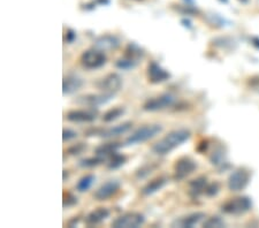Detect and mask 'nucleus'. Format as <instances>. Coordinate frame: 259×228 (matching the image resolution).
Masks as SVG:
<instances>
[{
  "mask_svg": "<svg viewBox=\"0 0 259 228\" xmlns=\"http://www.w3.org/2000/svg\"><path fill=\"white\" fill-rule=\"evenodd\" d=\"M190 138V132L187 129H176L167 134L165 137L159 139L152 145L151 150L158 156H165L172 152L174 149L183 144L185 141Z\"/></svg>",
  "mask_w": 259,
  "mask_h": 228,
  "instance_id": "obj_1",
  "label": "nucleus"
},
{
  "mask_svg": "<svg viewBox=\"0 0 259 228\" xmlns=\"http://www.w3.org/2000/svg\"><path fill=\"white\" fill-rule=\"evenodd\" d=\"M163 132V126L158 123H152V124H145V126L139 127L138 129H136L132 135L129 136L124 142V145L129 147V145H135L139 144V143H144L149 139L155 137L157 135Z\"/></svg>",
  "mask_w": 259,
  "mask_h": 228,
  "instance_id": "obj_2",
  "label": "nucleus"
},
{
  "mask_svg": "<svg viewBox=\"0 0 259 228\" xmlns=\"http://www.w3.org/2000/svg\"><path fill=\"white\" fill-rule=\"evenodd\" d=\"M176 100H178V98L173 93H161L159 96L152 97V98L146 100L144 104H143V109L145 112H158L161 111V109L174 106Z\"/></svg>",
  "mask_w": 259,
  "mask_h": 228,
  "instance_id": "obj_3",
  "label": "nucleus"
},
{
  "mask_svg": "<svg viewBox=\"0 0 259 228\" xmlns=\"http://www.w3.org/2000/svg\"><path fill=\"white\" fill-rule=\"evenodd\" d=\"M81 65L84 67L85 69L89 71H93V69H98L103 67L106 63V56L104 54L103 51L98 50V48L93 47L89 48V50L84 51L81 54L80 58Z\"/></svg>",
  "mask_w": 259,
  "mask_h": 228,
  "instance_id": "obj_4",
  "label": "nucleus"
},
{
  "mask_svg": "<svg viewBox=\"0 0 259 228\" xmlns=\"http://www.w3.org/2000/svg\"><path fill=\"white\" fill-rule=\"evenodd\" d=\"M252 203L251 199L248 198L245 196H240V197H234L227 200L225 204H222L221 210L222 212L227 214H234V215H240L248 212L251 209Z\"/></svg>",
  "mask_w": 259,
  "mask_h": 228,
  "instance_id": "obj_5",
  "label": "nucleus"
},
{
  "mask_svg": "<svg viewBox=\"0 0 259 228\" xmlns=\"http://www.w3.org/2000/svg\"><path fill=\"white\" fill-rule=\"evenodd\" d=\"M94 86L104 93L115 95L120 90L121 86H122V80H121L120 75L117 74V73H109V74L94 82Z\"/></svg>",
  "mask_w": 259,
  "mask_h": 228,
  "instance_id": "obj_6",
  "label": "nucleus"
},
{
  "mask_svg": "<svg viewBox=\"0 0 259 228\" xmlns=\"http://www.w3.org/2000/svg\"><path fill=\"white\" fill-rule=\"evenodd\" d=\"M196 168L197 164L193 158L181 157L176 160L174 167H173V169H174V176L173 178H174L175 181H182L187 176L193 174L196 171Z\"/></svg>",
  "mask_w": 259,
  "mask_h": 228,
  "instance_id": "obj_7",
  "label": "nucleus"
},
{
  "mask_svg": "<svg viewBox=\"0 0 259 228\" xmlns=\"http://www.w3.org/2000/svg\"><path fill=\"white\" fill-rule=\"evenodd\" d=\"M133 127V122L127 121V122H122L117 126L111 127V128L106 129H91L87 133V136H98V137L103 138H111V137H118V136L123 135L129 132Z\"/></svg>",
  "mask_w": 259,
  "mask_h": 228,
  "instance_id": "obj_8",
  "label": "nucleus"
},
{
  "mask_svg": "<svg viewBox=\"0 0 259 228\" xmlns=\"http://www.w3.org/2000/svg\"><path fill=\"white\" fill-rule=\"evenodd\" d=\"M145 223V217L138 212H128L118 217L112 223L114 228H137Z\"/></svg>",
  "mask_w": 259,
  "mask_h": 228,
  "instance_id": "obj_9",
  "label": "nucleus"
},
{
  "mask_svg": "<svg viewBox=\"0 0 259 228\" xmlns=\"http://www.w3.org/2000/svg\"><path fill=\"white\" fill-rule=\"evenodd\" d=\"M120 181L117 180V179H112V180L106 181L105 183H103L98 189L94 191L93 198L99 200V202L107 200L111 198V197H113L115 194L120 190Z\"/></svg>",
  "mask_w": 259,
  "mask_h": 228,
  "instance_id": "obj_10",
  "label": "nucleus"
},
{
  "mask_svg": "<svg viewBox=\"0 0 259 228\" xmlns=\"http://www.w3.org/2000/svg\"><path fill=\"white\" fill-rule=\"evenodd\" d=\"M146 75H148V81L152 84H159L163 82H166L170 78V73L167 69L163 68L160 63L157 61H151L148 66V71H146Z\"/></svg>",
  "mask_w": 259,
  "mask_h": 228,
  "instance_id": "obj_11",
  "label": "nucleus"
},
{
  "mask_svg": "<svg viewBox=\"0 0 259 228\" xmlns=\"http://www.w3.org/2000/svg\"><path fill=\"white\" fill-rule=\"evenodd\" d=\"M250 180L249 172L244 168H239L236 171L231 173L229 178H228V188L231 191H240L243 190L248 185Z\"/></svg>",
  "mask_w": 259,
  "mask_h": 228,
  "instance_id": "obj_12",
  "label": "nucleus"
},
{
  "mask_svg": "<svg viewBox=\"0 0 259 228\" xmlns=\"http://www.w3.org/2000/svg\"><path fill=\"white\" fill-rule=\"evenodd\" d=\"M119 46H120V39L115 35H109V33L97 37L94 39L93 43V47L98 48V50L103 51V52L104 51L117 50Z\"/></svg>",
  "mask_w": 259,
  "mask_h": 228,
  "instance_id": "obj_13",
  "label": "nucleus"
},
{
  "mask_svg": "<svg viewBox=\"0 0 259 228\" xmlns=\"http://www.w3.org/2000/svg\"><path fill=\"white\" fill-rule=\"evenodd\" d=\"M203 219H205V213H203V212H195V213H190L184 215V217L176 218L172 223V227H193L198 223H200Z\"/></svg>",
  "mask_w": 259,
  "mask_h": 228,
  "instance_id": "obj_14",
  "label": "nucleus"
},
{
  "mask_svg": "<svg viewBox=\"0 0 259 228\" xmlns=\"http://www.w3.org/2000/svg\"><path fill=\"white\" fill-rule=\"evenodd\" d=\"M66 119L71 122L88 123L96 120V114L92 112L84 111V109H72V111L67 112Z\"/></svg>",
  "mask_w": 259,
  "mask_h": 228,
  "instance_id": "obj_15",
  "label": "nucleus"
},
{
  "mask_svg": "<svg viewBox=\"0 0 259 228\" xmlns=\"http://www.w3.org/2000/svg\"><path fill=\"white\" fill-rule=\"evenodd\" d=\"M114 95L112 93H100V95H87L80 97V99L77 100L78 103L82 104L92 106V107H97V106L107 104L108 102H111L113 99Z\"/></svg>",
  "mask_w": 259,
  "mask_h": 228,
  "instance_id": "obj_16",
  "label": "nucleus"
},
{
  "mask_svg": "<svg viewBox=\"0 0 259 228\" xmlns=\"http://www.w3.org/2000/svg\"><path fill=\"white\" fill-rule=\"evenodd\" d=\"M83 86V80L77 75L71 74L63 77L62 81V93L63 95H73L76 91L80 90Z\"/></svg>",
  "mask_w": 259,
  "mask_h": 228,
  "instance_id": "obj_17",
  "label": "nucleus"
},
{
  "mask_svg": "<svg viewBox=\"0 0 259 228\" xmlns=\"http://www.w3.org/2000/svg\"><path fill=\"white\" fill-rule=\"evenodd\" d=\"M168 183V178L167 176H158V178L153 179V180H151L150 182H148L144 187L141 189V195L142 196H151L153 195V194L157 193V191H159L163 189L165 185Z\"/></svg>",
  "mask_w": 259,
  "mask_h": 228,
  "instance_id": "obj_18",
  "label": "nucleus"
},
{
  "mask_svg": "<svg viewBox=\"0 0 259 228\" xmlns=\"http://www.w3.org/2000/svg\"><path fill=\"white\" fill-rule=\"evenodd\" d=\"M109 214H111V212H109L107 208H97L88 213L87 217H85V224L89 225V226L98 225L105 219H107Z\"/></svg>",
  "mask_w": 259,
  "mask_h": 228,
  "instance_id": "obj_19",
  "label": "nucleus"
},
{
  "mask_svg": "<svg viewBox=\"0 0 259 228\" xmlns=\"http://www.w3.org/2000/svg\"><path fill=\"white\" fill-rule=\"evenodd\" d=\"M207 185V179L205 176H199L189 182V195L191 198H198L203 193H205V188Z\"/></svg>",
  "mask_w": 259,
  "mask_h": 228,
  "instance_id": "obj_20",
  "label": "nucleus"
},
{
  "mask_svg": "<svg viewBox=\"0 0 259 228\" xmlns=\"http://www.w3.org/2000/svg\"><path fill=\"white\" fill-rule=\"evenodd\" d=\"M121 147H122V144L118 142L105 143V144L98 145V147L94 149V152H96V154H98V156H103L106 158L112 156V154H113L114 152H117Z\"/></svg>",
  "mask_w": 259,
  "mask_h": 228,
  "instance_id": "obj_21",
  "label": "nucleus"
},
{
  "mask_svg": "<svg viewBox=\"0 0 259 228\" xmlns=\"http://www.w3.org/2000/svg\"><path fill=\"white\" fill-rule=\"evenodd\" d=\"M144 50L139 46L138 44L134 43H129L124 48V53H123V57H127V58H130V59H134V60H137V61H139V59H142L143 57H144Z\"/></svg>",
  "mask_w": 259,
  "mask_h": 228,
  "instance_id": "obj_22",
  "label": "nucleus"
},
{
  "mask_svg": "<svg viewBox=\"0 0 259 228\" xmlns=\"http://www.w3.org/2000/svg\"><path fill=\"white\" fill-rule=\"evenodd\" d=\"M126 112V108L123 106H117V107H113L111 109H108L107 112H105L103 115V121L104 122H113V121L120 119L121 117Z\"/></svg>",
  "mask_w": 259,
  "mask_h": 228,
  "instance_id": "obj_23",
  "label": "nucleus"
},
{
  "mask_svg": "<svg viewBox=\"0 0 259 228\" xmlns=\"http://www.w3.org/2000/svg\"><path fill=\"white\" fill-rule=\"evenodd\" d=\"M105 157L96 154V157H89L81 159L80 162H78V166L82 167V168H91V167L102 165L103 163H105Z\"/></svg>",
  "mask_w": 259,
  "mask_h": 228,
  "instance_id": "obj_24",
  "label": "nucleus"
},
{
  "mask_svg": "<svg viewBox=\"0 0 259 228\" xmlns=\"http://www.w3.org/2000/svg\"><path fill=\"white\" fill-rule=\"evenodd\" d=\"M94 181H96V176L93 174H87L82 176L80 180H78L77 184H76V189H77V191H80V193L88 191L92 187Z\"/></svg>",
  "mask_w": 259,
  "mask_h": 228,
  "instance_id": "obj_25",
  "label": "nucleus"
},
{
  "mask_svg": "<svg viewBox=\"0 0 259 228\" xmlns=\"http://www.w3.org/2000/svg\"><path fill=\"white\" fill-rule=\"evenodd\" d=\"M127 162V157L124 154L118 153V152H114L112 156H109L108 163H107V168L108 169H118L120 168L121 166H123Z\"/></svg>",
  "mask_w": 259,
  "mask_h": 228,
  "instance_id": "obj_26",
  "label": "nucleus"
},
{
  "mask_svg": "<svg viewBox=\"0 0 259 228\" xmlns=\"http://www.w3.org/2000/svg\"><path fill=\"white\" fill-rule=\"evenodd\" d=\"M137 63H138L137 60L123 57L117 60V62H115V67L119 69H121V71H130V69L135 68V67L137 66Z\"/></svg>",
  "mask_w": 259,
  "mask_h": 228,
  "instance_id": "obj_27",
  "label": "nucleus"
},
{
  "mask_svg": "<svg viewBox=\"0 0 259 228\" xmlns=\"http://www.w3.org/2000/svg\"><path fill=\"white\" fill-rule=\"evenodd\" d=\"M155 168H157V165H154V164H146V165H143L135 172L136 179H138V180H143V179L148 178V176L150 175Z\"/></svg>",
  "mask_w": 259,
  "mask_h": 228,
  "instance_id": "obj_28",
  "label": "nucleus"
},
{
  "mask_svg": "<svg viewBox=\"0 0 259 228\" xmlns=\"http://www.w3.org/2000/svg\"><path fill=\"white\" fill-rule=\"evenodd\" d=\"M210 160H211V163L213 165H222V164H225V152L222 150V148H218L215 149L214 151H213V153L211 154V157H210Z\"/></svg>",
  "mask_w": 259,
  "mask_h": 228,
  "instance_id": "obj_29",
  "label": "nucleus"
},
{
  "mask_svg": "<svg viewBox=\"0 0 259 228\" xmlns=\"http://www.w3.org/2000/svg\"><path fill=\"white\" fill-rule=\"evenodd\" d=\"M77 204V197H76L74 194H72L71 191H63V199H62V206L65 209L67 208H72Z\"/></svg>",
  "mask_w": 259,
  "mask_h": 228,
  "instance_id": "obj_30",
  "label": "nucleus"
},
{
  "mask_svg": "<svg viewBox=\"0 0 259 228\" xmlns=\"http://www.w3.org/2000/svg\"><path fill=\"white\" fill-rule=\"evenodd\" d=\"M224 226H225V221L219 217L209 218L207 220L204 221V224H203V227H206V228H212V227L220 228V227H224Z\"/></svg>",
  "mask_w": 259,
  "mask_h": 228,
  "instance_id": "obj_31",
  "label": "nucleus"
},
{
  "mask_svg": "<svg viewBox=\"0 0 259 228\" xmlns=\"http://www.w3.org/2000/svg\"><path fill=\"white\" fill-rule=\"evenodd\" d=\"M219 190H220V184L218 183V182H212V183L207 184L206 188H205V193L209 197H212V196H215L217 194L219 193Z\"/></svg>",
  "mask_w": 259,
  "mask_h": 228,
  "instance_id": "obj_32",
  "label": "nucleus"
},
{
  "mask_svg": "<svg viewBox=\"0 0 259 228\" xmlns=\"http://www.w3.org/2000/svg\"><path fill=\"white\" fill-rule=\"evenodd\" d=\"M85 149H87V145L84 144V143H77V144H74L72 145L71 148H68V152L69 154H72V156H77V154H80L83 152Z\"/></svg>",
  "mask_w": 259,
  "mask_h": 228,
  "instance_id": "obj_33",
  "label": "nucleus"
},
{
  "mask_svg": "<svg viewBox=\"0 0 259 228\" xmlns=\"http://www.w3.org/2000/svg\"><path fill=\"white\" fill-rule=\"evenodd\" d=\"M77 137V133L75 130H73L71 128H65L62 132V139L63 142H68L71 139H74Z\"/></svg>",
  "mask_w": 259,
  "mask_h": 228,
  "instance_id": "obj_34",
  "label": "nucleus"
},
{
  "mask_svg": "<svg viewBox=\"0 0 259 228\" xmlns=\"http://www.w3.org/2000/svg\"><path fill=\"white\" fill-rule=\"evenodd\" d=\"M76 39V32L73 29H67L65 32V36H63V42L66 44H72Z\"/></svg>",
  "mask_w": 259,
  "mask_h": 228,
  "instance_id": "obj_35",
  "label": "nucleus"
},
{
  "mask_svg": "<svg viewBox=\"0 0 259 228\" xmlns=\"http://www.w3.org/2000/svg\"><path fill=\"white\" fill-rule=\"evenodd\" d=\"M181 23L183 24V27H185V28H188V29L193 28V26H191V22L188 19H183L181 21Z\"/></svg>",
  "mask_w": 259,
  "mask_h": 228,
  "instance_id": "obj_36",
  "label": "nucleus"
},
{
  "mask_svg": "<svg viewBox=\"0 0 259 228\" xmlns=\"http://www.w3.org/2000/svg\"><path fill=\"white\" fill-rule=\"evenodd\" d=\"M63 181L67 180V178H68V171H66V169H63Z\"/></svg>",
  "mask_w": 259,
  "mask_h": 228,
  "instance_id": "obj_37",
  "label": "nucleus"
}]
</instances>
